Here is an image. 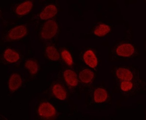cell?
<instances>
[{"instance_id":"cell-1","label":"cell","mask_w":146,"mask_h":120,"mask_svg":"<svg viewBox=\"0 0 146 120\" xmlns=\"http://www.w3.org/2000/svg\"><path fill=\"white\" fill-rule=\"evenodd\" d=\"M58 28L57 24L54 20H48L42 28L41 37L46 39H51L56 33Z\"/></svg>"},{"instance_id":"cell-2","label":"cell","mask_w":146,"mask_h":120,"mask_svg":"<svg viewBox=\"0 0 146 120\" xmlns=\"http://www.w3.org/2000/svg\"><path fill=\"white\" fill-rule=\"evenodd\" d=\"M27 33V27L20 26L12 29L7 35V37L11 40H18L25 36Z\"/></svg>"},{"instance_id":"cell-3","label":"cell","mask_w":146,"mask_h":120,"mask_svg":"<svg viewBox=\"0 0 146 120\" xmlns=\"http://www.w3.org/2000/svg\"><path fill=\"white\" fill-rule=\"evenodd\" d=\"M38 113L41 117L50 118L56 114V109L50 103L44 102L40 105Z\"/></svg>"},{"instance_id":"cell-4","label":"cell","mask_w":146,"mask_h":120,"mask_svg":"<svg viewBox=\"0 0 146 120\" xmlns=\"http://www.w3.org/2000/svg\"><path fill=\"white\" fill-rule=\"evenodd\" d=\"M134 51V47L130 44H124L118 47L116 51L118 55L125 57L131 56Z\"/></svg>"},{"instance_id":"cell-5","label":"cell","mask_w":146,"mask_h":120,"mask_svg":"<svg viewBox=\"0 0 146 120\" xmlns=\"http://www.w3.org/2000/svg\"><path fill=\"white\" fill-rule=\"evenodd\" d=\"M57 12L56 7L53 5L47 6L40 14V17L42 20H46L55 16Z\"/></svg>"},{"instance_id":"cell-6","label":"cell","mask_w":146,"mask_h":120,"mask_svg":"<svg viewBox=\"0 0 146 120\" xmlns=\"http://www.w3.org/2000/svg\"><path fill=\"white\" fill-rule=\"evenodd\" d=\"M85 62L92 68H95L98 64L97 59L95 54L91 50H88L84 55Z\"/></svg>"},{"instance_id":"cell-7","label":"cell","mask_w":146,"mask_h":120,"mask_svg":"<svg viewBox=\"0 0 146 120\" xmlns=\"http://www.w3.org/2000/svg\"><path fill=\"white\" fill-rule=\"evenodd\" d=\"M65 80L69 85L75 87L78 84V79L77 75L74 71L67 70L64 72Z\"/></svg>"},{"instance_id":"cell-8","label":"cell","mask_w":146,"mask_h":120,"mask_svg":"<svg viewBox=\"0 0 146 120\" xmlns=\"http://www.w3.org/2000/svg\"><path fill=\"white\" fill-rule=\"evenodd\" d=\"M22 83V79L20 76L17 74H13L9 82V88L12 91L17 90Z\"/></svg>"},{"instance_id":"cell-9","label":"cell","mask_w":146,"mask_h":120,"mask_svg":"<svg viewBox=\"0 0 146 120\" xmlns=\"http://www.w3.org/2000/svg\"><path fill=\"white\" fill-rule=\"evenodd\" d=\"M33 3L31 1H27L20 4L16 9V12L19 15H23L27 13L31 10Z\"/></svg>"},{"instance_id":"cell-10","label":"cell","mask_w":146,"mask_h":120,"mask_svg":"<svg viewBox=\"0 0 146 120\" xmlns=\"http://www.w3.org/2000/svg\"><path fill=\"white\" fill-rule=\"evenodd\" d=\"M117 76L118 78L122 80L130 81L133 78V74L127 69L119 68L117 71Z\"/></svg>"},{"instance_id":"cell-11","label":"cell","mask_w":146,"mask_h":120,"mask_svg":"<svg viewBox=\"0 0 146 120\" xmlns=\"http://www.w3.org/2000/svg\"><path fill=\"white\" fill-rule=\"evenodd\" d=\"M3 56L7 61L11 63L16 62L20 58L19 54L11 49L6 50Z\"/></svg>"},{"instance_id":"cell-12","label":"cell","mask_w":146,"mask_h":120,"mask_svg":"<svg viewBox=\"0 0 146 120\" xmlns=\"http://www.w3.org/2000/svg\"><path fill=\"white\" fill-rule=\"evenodd\" d=\"M94 77L93 72L89 69H85L81 71L79 74V79L84 83H89L92 80Z\"/></svg>"},{"instance_id":"cell-13","label":"cell","mask_w":146,"mask_h":120,"mask_svg":"<svg viewBox=\"0 0 146 120\" xmlns=\"http://www.w3.org/2000/svg\"><path fill=\"white\" fill-rule=\"evenodd\" d=\"M107 93L105 89L98 88L95 90L94 93V101L96 103H102L107 99Z\"/></svg>"},{"instance_id":"cell-14","label":"cell","mask_w":146,"mask_h":120,"mask_svg":"<svg viewBox=\"0 0 146 120\" xmlns=\"http://www.w3.org/2000/svg\"><path fill=\"white\" fill-rule=\"evenodd\" d=\"M52 91L55 96L58 99L64 100L66 98V92L60 85H55L52 89Z\"/></svg>"},{"instance_id":"cell-15","label":"cell","mask_w":146,"mask_h":120,"mask_svg":"<svg viewBox=\"0 0 146 120\" xmlns=\"http://www.w3.org/2000/svg\"><path fill=\"white\" fill-rule=\"evenodd\" d=\"M47 55L52 61H57L60 58L59 53L54 47L49 46L46 49Z\"/></svg>"},{"instance_id":"cell-16","label":"cell","mask_w":146,"mask_h":120,"mask_svg":"<svg viewBox=\"0 0 146 120\" xmlns=\"http://www.w3.org/2000/svg\"><path fill=\"white\" fill-rule=\"evenodd\" d=\"M110 31L109 26L105 24H100L94 30V33L98 36H103Z\"/></svg>"},{"instance_id":"cell-17","label":"cell","mask_w":146,"mask_h":120,"mask_svg":"<svg viewBox=\"0 0 146 120\" xmlns=\"http://www.w3.org/2000/svg\"><path fill=\"white\" fill-rule=\"evenodd\" d=\"M25 66L32 74H36L38 70L37 64L34 61L28 60L25 62Z\"/></svg>"},{"instance_id":"cell-18","label":"cell","mask_w":146,"mask_h":120,"mask_svg":"<svg viewBox=\"0 0 146 120\" xmlns=\"http://www.w3.org/2000/svg\"><path fill=\"white\" fill-rule=\"evenodd\" d=\"M62 56L63 60L68 65H72L73 64V60L71 54L66 50H64L62 52Z\"/></svg>"},{"instance_id":"cell-19","label":"cell","mask_w":146,"mask_h":120,"mask_svg":"<svg viewBox=\"0 0 146 120\" xmlns=\"http://www.w3.org/2000/svg\"><path fill=\"white\" fill-rule=\"evenodd\" d=\"M133 85L130 81H124L121 84V88L124 92L129 91L131 89Z\"/></svg>"}]
</instances>
